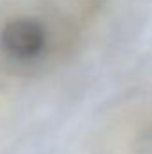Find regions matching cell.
I'll return each mask as SVG.
<instances>
[{"instance_id": "obj_1", "label": "cell", "mask_w": 152, "mask_h": 154, "mask_svg": "<svg viewBox=\"0 0 152 154\" xmlns=\"http://www.w3.org/2000/svg\"><path fill=\"white\" fill-rule=\"evenodd\" d=\"M4 50L16 59H32L45 48V29L36 20L14 18L7 22L0 32Z\"/></svg>"}]
</instances>
